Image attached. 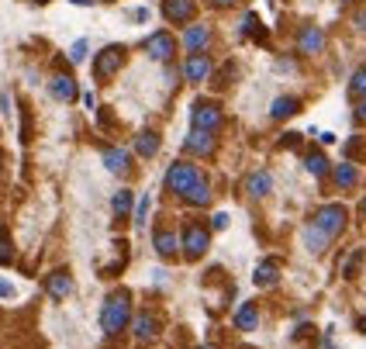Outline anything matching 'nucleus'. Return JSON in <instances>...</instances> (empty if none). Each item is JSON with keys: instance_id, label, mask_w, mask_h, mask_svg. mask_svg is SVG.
Returning <instances> with one entry per match:
<instances>
[{"instance_id": "0eeeda50", "label": "nucleus", "mask_w": 366, "mask_h": 349, "mask_svg": "<svg viewBox=\"0 0 366 349\" xmlns=\"http://www.w3.org/2000/svg\"><path fill=\"white\" fill-rule=\"evenodd\" d=\"M145 52L152 55V59H159V62H166V59H173V52H177V42H173V35L156 31V35L145 38Z\"/></svg>"}, {"instance_id": "f03ea898", "label": "nucleus", "mask_w": 366, "mask_h": 349, "mask_svg": "<svg viewBox=\"0 0 366 349\" xmlns=\"http://www.w3.org/2000/svg\"><path fill=\"white\" fill-rule=\"evenodd\" d=\"M131 325V291H114V294L104 301L101 308V328L104 336H121L125 328Z\"/></svg>"}, {"instance_id": "f3484780", "label": "nucleus", "mask_w": 366, "mask_h": 349, "mask_svg": "<svg viewBox=\"0 0 366 349\" xmlns=\"http://www.w3.org/2000/svg\"><path fill=\"white\" fill-rule=\"evenodd\" d=\"M208 42H211V28L208 25H194V28H187V31H183V45H187L194 55L201 52Z\"/></svg>"}, {"instance_id": "393cba45", "label": "nucleus", "mask_w": 366, "mask_h": 349, "mask_svg": "<svg viewBox=\"0 0 366 349\" xmlns=\"http://www.w3.org/2000/svg\"><path fill=\"white\" fill-rule=\"evenodd\" d=\"M187 201H190L194 208H208V204H211V184H208V177H204L197 187L187 194Z\"/></svg>"}, {"instance_id": "c85d7f7f", "label": "nucleus", "mask_w": 366, "mask_h": 349, "mask_svg": "<svg viewBox=\"0 0 366 349\" xmlns=\"http://www.w3.org/2000/svg\"><path fill=\"white\" fill-rule=\"evenodd\" d=\"M245 35H256V38H266V35L260 31V18H256V14H245V18H242V38H245Z\"/></svg>"}, {"instance_id": "a19ab883", "label": "nucleus", "mask_w": 366, "mask_h": 349, "mask_svg": "<svg viewBox=\"0 0 366 349\" xmlns=\"http://www.w3.org/2000/svg\"><path fill=\"white\" fill-rule=\"evenodd\" d=\"M270 4H273V0H270Z\"/></svg>"}, {"instance_id": "cd10ccee", "label": "nucleus", "mask_w": 366, "mask_h": 349, "mask_svg": "<svg viewBox=\"0 0 366 349\" xmlns=\"http://www.w3.org/2000/svg\"><path fill=\"white\" fill-rule=\"evenodd\" d=\"M360 263H363V249H353V253H349V260H345V267H342V277L349 280V277L360 270Z\"/></svg>"}, {"instance_id": "4468645a", "label": "nucleus", "mask_w": 366, "mask_h": 349, "mask_svg": "<svg viewBox=\"0 0 366 349\" xmlns=\"http://www.w3.org/2000/svg\"><path fill=\"white\" fill-rule=\"evenodd\" d=\"M208 73H211V59L208 55H190L187 62H183V77L190 83H201V80H208Z\"/></svg>"}, {"instance_id": "20e7f679", "label": "nucleus", "mask_w": 366, "mask_h": 349, "mask_svg": "<svg viewBox=\"0 0 366 349\" xmlns=\"http://www.w3.org/2000/svg\"><path fill=\"white\" fill-rule=\"evenodd\" d=\"M208 245H211V232L201 225V221H190V225L183 228L180 249H183V256H187V260H201V256L208 253Z\"/></svg>"}, {"instance_id": "ddd939ff", "label": "nucleus", "mask_w": 366, "mask_h": 349, "mask_svg": "<svg viewBox=\"0 0 366 349\" xmlns=\"http://www.w3.org/2000/svg\"><path fill=\"white\" fill-rule=\"evenodd\" d=\"M162 14L173 21V25H187L194 18V0H166L162 4Z\"/></svg>"}, {"instance_id": "72a5a7b5", "label": "nucleus", "mask_w": 366, "mask_h": 349, "mask_svg": "<svg viewBox=\"0 0 366 349\" xmlns=\"http://www.w3.org/2000/svg\"><path fill=\"white\" fill-rule=\"evenodd\" d=\"M0 297H14V287L7 280H0Z\"/></svg>"}, {"instance_id": "4be33fe9", "label": "nucleus", "mask_w": 366, "mask_h": 349, "mask_svg": "<svg viewBox=\"0 0 366 349\" xmlns=\"http://www.w3.org/2000/svg\"><path fill=\"white\" fill-rule=\"evenodd\" d=\"M131 204H135V194H131V190H118V194H114L111 208H114V215H118V221H125V218H128Z\"/></svg>"}, {"instance_id": "4c0bfd02", "label": "nucleus", "mask_w": 366, "mask_h": 349, "mask_svg": "<svg viewBox=\"0 0 366 349\" xmlns=\"http://www.w3.org/2000/svg\"><path fill=\"white\" fill-rule=\"evenodd\" d=\"M73 4H79V7H90V4H94V0H73Z\"/></svg>"}, {"instance_id": "5701e85b", "label": "nucleus", "mask_w": 366, "mask_h": 349, "mask_svg": "<svg viewBox=\"0 0 366 349\" xmlns=\"http://www.w3.org/2000/svg\"><path fill=\"white\" fill-rule=\"evenodd\" d=\"M297 111H301V101H297V97H277L270 114H273V118H290V114H297Z\"/></svg>"}, {"instance_id": "a878e982", "label": "nucleus", "mask_w": 366, "mask_h": 349, "mask_svg": "<svg viewBox=\"0 0 366 349\" xmlns=\"http://www.w3.org/2000/svg\"><path fill=\"white\" fill-rule=\"evenodd\" d=\"M304 166H308L311 177H325V173H328V160H325V153H318V149L304 156Z\"/></svg>"}, {"instance_id": "b1692460", "label": "nucleus", "mask_w": 366, "mask_h": 349, "mask_svg": "<svg viewBox=\"0 0 366 349\" xmlns=\"http://www.w3.org/2000/svg\"><path fill=\"white\" fill-rule=\"evenodd\" d=\"M356 180H360V173H356V166H353V162H342V166H336V184H339L342 190L356 187Z\"/></svg>"}, {"instance_id": "dca6fc26", "label": "nucleus", "mask_w": 366, "mask_h": 349, "mask_svg": "<svg viewBox=\"0 0 366 349\" xmlns=\"http://www.w3.org/2000/svg\"><path fill=\"white\" fill-rule=\"evenodd\" d=\"M297 45H301L304 55H318L325 49V31H321V28H304L301 38H297Z\"/></svg>"}, {"instance_id": "f704fd0d", "label": "nucleus", "mask_w": 366, "mask_h": 349, "mask_svg": "<svg viewBox=\"0 0 366 349\" xmlns=\"http://www.w3.org/2000/svg\"><path fill=\"white\" fill-rule=\"evenodd\" d=\"M356 118H360V121H366V97L360 101V108H356Z\"/></svg>"}, {"instance_id": "c756f323", "label": "nucleus", "mask_w": 366, "mask_h": 349, "mask_svg": "<svg viewBox=\"0 0 366 349\" xmlns=\"http://www.w3.org/2000/svg\"><path fill=\"white\" fill-rule=\"evenodd\" d=\"M149 204H152V197H149V194H142V201H138V211H135V225H145Z\"/></svg>"}, {"instance_id": "1a4fd4ad", "label": "nucleus", "mask_w": 366, "mask_h": 349, "mask_svg": "<svg viewBox=\"0 0 366 349\" xmlns=\"http://www.w3.org/2000/svg\"><path fill=\"white\" fill-rule=\"evenodd\" d=\"M125 62V49L121 45H111V49H104V52L97 55V62H94V73L97 77H111L118 66Z\"/></svg>"}, {"instance_id": "f257e3e1", "label": "nucleus", "mask_w": 366, "mask_h": 349, "mask_svg": "<svg viewBox=\"0 0 366 349\" xmlns=\"http://www.w3.org/2000/svg\"><path fill=\"white\" fill-rule=\"evenodd\" d=\"M345 221H349V211H345L342 204H325V208H318L311 215V221L304 225V245H308V253H314V256L325 253L332 242L339 239Z\"/></svg>"}, {"instance_id": "423d86ee", "label": "nucleus", "mask_w": 366, "mask_h": 349, "mask_svg": "<svg viewBox=\"0 0 366 349\" xmlns=\"http://www.w3.org/2000/svg\"><path fill=\"white\" fill-rule=\"evenodd\" d=\"M131 328H135V339L152 343L159 332H162V322H159V315H152V311H138V315H131Z\"/></svg>"}, {"instance_id": "2f4dec72", "label": "nucleus", "mask_w": 366, "mask_h": 349, "mask_svg": "<svg viewBox=\"0 0 366 349\" xmlns=\"http://www.w3.org/2000/svg\"><path fill=\"white\" fill-rule=\"evenodd\" d=\"M87 49H90V45H87V38H79L77 45L70 49V59H73V62H79V59H87Z\"/></svg>"}, {"instance_id": "7c9ffc66", "label": "nucleus", "mask_w": 366, "mask_h": 349, "mask_svg": "<svg viewBox=\"0 0 366 349\" xmlns=\"http://www.w3.org/2000/svg\"><path fill=\"white\" fill-rule=\"evenodd\" d=\"M14 260V249H11V239L0 232V263H11Z\"/></svg>"}, {"instance_id": "7ed1b4c3", "label": "nucleus", "mask_w": 366, "mask_h": 349, "mask_svg": "<svg viewBox=\"0 0 366 349\" xmlns=\"http://www.w3.org/2000/svg\"><path fill=\"white\" fill-rule=\"evenodd\" d=\"M201 180H204V173H201V166H194V162H173L170 173H166V187L173 190V194H180V197H187Z\"/></svg>"}, {"instance_id": "39448f33", "label": "nucleus", "mask_w": 366, "mask_h": 349, "mask_svg": "<svg viewBox=\"0 0 366 349\" xmlns=\"http://www.w3.org/2000/svg\"><path fill=\"white\" fill-rule=\"evenodd\" d=\"M190 128L214 135L218 128H221V108H218V104H211V101H197L194 111H190Z\"/></svg>"}, {"instance_id": "58836bf2", "label": "nucleus", "mask_w": 366, "mask_h": 349, "mask_svg": "<svg viewBox=\"0 0 366 349\" xmlns=\"http://www.w3.org/2000/svg\"><path fill=\"white\" fill-rule=\"evenodd\" d=\"M201 349H214V346H201Z\"/></svg>"}, {"instance_id": "c9c22d12", "label": "nucleus", "mask_w": 366, "mask_h": 349, "mask_svg": "<svg viewBox=\"0 0 366 349\" xmlns=\"http://www.w3.org/2000/svg\"><path fill=\"white\" fill-rule=\"evenodd\" d=\"M214 7H232V4H238V0H211Z\"/></svg>"}, {"instance_id": "ea45409f", "label": "nucleus", "mask_w": 366, "mask_h": 349, "mask_svg": "<svg viewBox=\"0 0 366 349\" xmlns=\"http://www.w3.org/2000/svg\"><path fill=\"white\" fill-rule=\"evenodd\" d=\"M363 211H366V204H363Z\"/></svg>"}, {"instance_id": "412c9836", "label": "nucleus", "mask_w": 366, "mask_h": 349, "mask_svg": "<svg viewBox=\"0 0 366 349\" xmlns=\"http://www.w3.org/2000/svg\"><path fill=\"white\" fill-rule=\"evenodd\" d=\"M177 249H180V239H177L173 232H162V228H159L156 232V253L159 256L170 260V256H177Z\"/></svg>"}, {"instance_id": "2eb2a0df", "label": "nucleus", "mask_w": 366, "mask_h": 349, "mask_svg": "<svg viewBox=\"0 0 366 349\" xmlns=\"http://www.w3.org/2000/svg\"><path fill=\"white\" fill-rule=\"evenodd\" d=\"M270 190H273V177H270L266 170H256V173L245 177V194H249V197L260 201V197H266Z\"/></svg>"}, {"instance_id": "6e6552de", "label": "nucleus", "mask_w": 366, "mask_h": 349, "mask_svg": "<svg viewBox=\"0 0 366 349\" xmlns=\"http://www.w3.org/2000/svg\"><path fill=\"white\" fill-rule=\"evenodd\" d=\"M45 291H49L52 301L70 297V291H73V277H70V270H55V273H49V277H45Z\"/></svg>"}, {"instance_id": "9d476101", "label": "nucleus", "mask_w": 366, "mask_h": 349, "mask_svg": "<svg viewBox=\"0 0 366 349\" xmlns=\"http://www.w3.org/2000/svg\"><path fill=\"white\" fill-rule=\"evenodd\" d=\"M49 90H52L55 101H62V104H70V101H77V80L70 77V73H55L52 80H49Z\"/></svg>"}, {"instance_id": "e433bc0d", "label": "nucleus", "mask_w": 366, "mask_h": 349, "mask_svg": "<svg viewBox=\"0 0 366 349\" xmlns=\"http://www.w3.org/2000/svg\"><path fill=\"white\" fill-rule=\"evenodd\" d=\"M356 328H360V332H366V315L360 318V322H356Z\"/></svg>"}, {"instance_id": "6ab92c4d", "label": "nucleus", "mask_w": 366, "mask_h": 349, "mask_svg": "<svg viewBox=\"0 0 366 349\" xmlns=\"http://www.w3.org/2000/svg\"><path fill=\"white\" fill-rule=\"evenodd\" d=\"M256 325H260V311H256V304H253V301H245V304L235 311V328H242V332H253Z\"/></svg>"}, {"instance_id": "473e14b6", "label": "nucleus", "mask_w": 366, "mask_h": 349, "mask_svg": "<svg viewBox=\"0 0 366 349\" xmlns=\"http://www.w3.org/2000/svg\"><path fill=\"white\" fill-rule=\"evenodd\" d=\"M211 228H218V232H225V228H228V215H225V211H218V215L211 218Z\"/></svg>"}, {"instance_id": "aec40b11", "label": "nucleus", "mask_w": 366, "mask_h": 349, "mask_svg": "<svg viewBox=\"0 0 366 349\" xmlns=\"http://www.w3.org/2000/svg\"><path fill=\"white\" fill-rule=\"evenodd\" d=\"M135 153H138V156H145V160H149V156H156L159 153V135L152 132V128L138 132V138H135Z\"/></svg>"}, {"instance_id": "f8f14e48", "label": "nucleus", "mask_w": 366, "mask_h": 349, "mask_svg": "<svg viewBox=\"0 0 366 349\" xmlns=\"http://www.w3.org/2000/svg\"><path fill=\"white\" fill-rule=\"evenodd\" d=\"M104 166L114 173V177H125V173L131 170V153H128V149L111 145V149H104Z\"/></svg>"}, {"instance_id": "9b49d317", "label": "nucleus", "mask_w": 366, "mask_h": 349, "mask_svg": "<svg viewBox=\"0 0 366 349\" xmlns=\"http://www.w3.org/2000/svg\"><path fill=\"white\" fill-rule=\"evenodd\" d=\"M183 149H187L190 156H211V153H214V135H211V132H197V128H190V135H187V142H183Z\"/></svg>"}, {"instance_id": "a211bd4d", "label": "nucleus", "mask_w": 366, "mask_h": 349, "mask_svg": "<svg viewBox=\"0 0 366 349\" xmlns=\"http://www.w3.org/2000/svg\"><path fill=\"white\" fill-rule=\"evenodd\" d=\"M253 280H256V287H273L280 280V267L273 260H262L260 267H256V273H253Z\"/></svg>"}, {"instance_id": "bb28decb", "label": "nucleus", "mask_w": 366, "mask_h": 349, "mask_svg": "<svg viewBox=\"0 0 366 349\" xmlns=\"http://www.w3.org/2000/svg\"><path fill=\"white\" fill-rule=\"evenodd\" d=\"M349 90H353V97H366V66H360V70L353 73V80H349Z\"/></svg>"}]
</instances>
